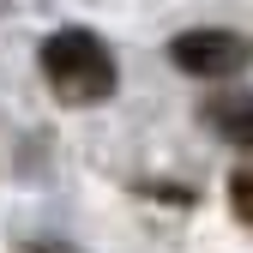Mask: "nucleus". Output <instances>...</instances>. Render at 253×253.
<instances>
[{
    "label": "nucleus",
    "mask_w": 253,
    "mask_h": 253,
    "mask_svg": "<svg viewBox=\"0 0 253 253\" xmlns=\"http://www.w3.org/2000/svg\"><path fill=\"white\" fill-rule=\"evenodd\" d=\"M42 73L54 84V97L67 103H103L115 90V54L90 37V30H54L42 42Z\"/></svg>",
    "instance_id": "1"
},
{
    "label": "nucleus",
    "mask_w": 253,
    "mask_h": 253,
    "mask_svg": "<svg viewBox=\"0 0 253 253\" xmlns=\"http://www.w3.org/2000/svg\"><path fill=\"white\" fill-rule=\"evenodd\" d=\"M169 60L193 79H235L253 60V42L235 37V30H187V37L169 42Z\"/></svg>",
    "instance_id": "2"
},
{
    "label": "nucleus",
    "mask_w": 253,
    "mask_h": 253,
    "mask_svg": "<svg viewBox=\"0 0 253 253\" xmlns=\"http://www.w3.org/2000/svg\"><path fill=\"white\" fill-rule=\"evenodd\" d=\"M205 121H211L229 145H247V151H253V90H229V97H211V103H205Z\"/></svg>",
    "instance_id": "3"
},
{
    "label": "nucleus",
    "mask_w": 253,
    "mask_h": 253,
    "mask_svg": "<svg viewBox=\"0 0 253 253\" xmlns=\"http://www.w3.org/2000/svg\"><path fill=\"white\" fill-rule=\"evenodd\" d=\"M229 199H235V211L253 223V163H247V169H235V181H229Z\"/></svg>",
    "instance_id": "4"
},
{
    "label": "nucleus",
    "mask_w": 253,
    "mask_h": 253,
    "mask_svg": "<svg viewBox=\"0 0 253 253\" xmlns=\"http://www.w3.org/2000/svg\"><path fill=\"white\" fill-rule=\"evenodd\" d=\"M24 253H73V247H60V241H30Z\"/></svg>",
    "instance_id": "5"
}]
</instances>
